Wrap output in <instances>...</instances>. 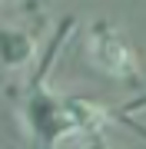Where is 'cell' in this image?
<instances>
[{
  "label": "cell",
  "mask_w": 146,
  "mask_h": 149,
  "mask_svg": "<svg viewBox=\"0 0 146 149\" xmlns=\"http://www.w3.org/2000/svg\"><path fill=\"white\" fill-rule=\"evenodd\" d=\"M23 126L33 139L43 146H60L73 136H93L110 123V109L96 100H83V96H57L47 86H30L27 100L20 106Z\"/></svg>",
  "instance_id": "cell-1"
},
{
  "label": "cell",
  "mask_w": 146,
  "mask_h": 149,
  "mask_svg": "<svg viewBox=\"0 0 146 149\" xmlns=\"http://www.w3.org/2000/svg\"><path fill=\"white\" fill-rule=\"evenodd\" d=\"M90 60L96 63V70H103L106 76H116V80H133L140 73V56H136L133 43L106 23H96L90 33Z\"/></svg>",
  "instance_id": "cell-2"
},
{
  "label": "cell",
  "mask_w": 146,
  "mask_h": 149,
  "mask_svg": "<svg viewBox=\"0 0 146 149\" xmlns=\"http://www.w3.org/2000/svg\"><path fill=\"white\" fill-rule=\"evenodd\" d=\"M33 53H37V43L27 30L20 27H0V66L7 70H20L27 66Z\"/></svg>",
  "instance_id": "cell-3"
},
{
  "label": "cell",
  "mask_w": 146,
  "mask_h": 149,
  "mask_svg": "<svg viewBox=\"0 0 146 149\" xmlns=\"http://www.w3.org/2000/svg\"><path fill=\"white\" fill-rule=\"evenodd\" d=\"M83 149H113L103 139V133H93V136H87V143H83Z\"/></svg>",
  "instance_id": "cell-4"
}]
</instances>
